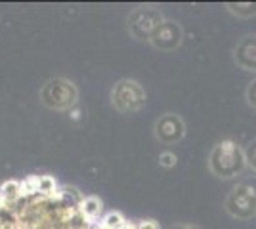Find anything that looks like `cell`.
Segmentation results:
<instances>
[{"label":"cell","instance_id":"cell-1","mask_svg":"<svg viewBox=\"0 0 256 229\" xmlns=\"http://www.w3.org/2000/svg\"><path fill=\"white\" fill-rule=\"evenodd\" d=\"M208 168L220 180H234L243 174V170L246 168L245 151L239 143L232 140L218 142L208 155Z\"/></svg>","mask_w":256,"mask_h":229},{"label":"cell","instance_id":"cell-2","mask_svg":"<svg viewBox=\"0 0 256 229\" xmlns=\"http://www.w3.org/2000/svg\"><path fill=\"white\" fill-rule=\"evenodd\" d=\"M226 212L235 220H250L256 216V176L241 180L230 191L224 203Z\"/></svg>","mask_w":256,"mask_h":229},{"label":"cell","instance_id":"cell-3","mask_svg":"<svg viewBox=\"0 0 256 229\" xmlns=\"http://www.w3.org/2000/svg\"><path fill=\"white\" fill-rule=\"evenodd\" d=\"M111 101L120 113H136L146 105V90L136 80L122 78L111 90Z\"/></svg>","mask_w":256,"mask_h":229},{"label":"cell","instance_id":"cell-4","mask_svg":"<svg viewBox=\"0 0 256 229\" xmlns=\"http://www.w3.org/2000/svg\"><path fill=\"white\" fill-rule=\"evenodd\" d=\"M164 21L162 13L155 8H138L128 17V33L136 40H150L153 31Z\"/></svg>","mask_w":256,"mask_h":229},{"label":"cell","instance_id":"cell-5","mask_svg":"<svg viewBox=\"0 0 256 229\" xmlns=\"http://www.w3.org/2000/svg\"><path fill=\"white\" fill-rule=\"evenodd\" d=\"M40 96L48 107L67 109L76 101V88L73 82H69L65 78H54L50 82H46Z\"/></svg>","mask_w":256,"mask_h":229},{"label":"cell","instance_id":"cell-6","mask_svg":"<svg viewBox=\"0 0 256 229\" xmlns=\"http://www.w3.org/2000/svg\"><path fill=\"white\" fill-rule=\"evenodd\" d=\"M153 132L162 145H176L186 136V122L176 113H164L157 119Z\"/></svg>","mask_w":256,"mask_h":229},{"label":"cell","instance_id":"cell-7","mask_svg":"<svg viewBox=\"0 0 256 229\" xmlns=\"http://www.w3.org/2000/svg\"><path fill=\"white\" fill-rule=\"evenodd\" d=\"M184 40V31L182 25L172 19H164L159 27L153 31L150 42L153 48H157L160 52H174L176 48L182 46Z\"/></svg>","mask_w":256,"mask_h":229},{"label":"cell","instance_id":"cell-8","mask_svg":"<svg viewBox=\"0 0 256 229\" xmlns=\"http://www.w3.org/2000/svg\"><path fill=\"white\" fill-rule=\"evenodd\" d=\"M234 61L237 67L256 73V34H245L234 48Z\"/></svg>","mask_w":256,"mask_h":229},{"label":"cell","instance_id":"cell-9","mask_svg":"<svg viewBox=\"0 0 256 229\" xmlns=\"http://www.w3.org/2000/svg\"><path fill=\"white\" fill-rule=\"evenodd\" d=\"M78 210H80L92 224H96L98 218H100V214H102V210H104V205H102V201L96 199V197H86L84 201L78 205Z\"/></svg>","mask_w":256,"mask_h":229},{"label":"cell","instance_id":"cell-10","mask_svg":"<svg viewBox=\"0 0 256 229\" xmlns=\"http://www.w3.org/2000/svg\"><path fill=\"white\" fill-rule=\"evenodd\" d=\"M226 8L232 11L237 17H252L256 15V2H228Z\"/></svg>","mask_w":256,"mask_h":229},{"label":"cell","instance_id":"cell-11","mask_svg":"<svg viewBox=\"0 0 256 229\" xmlns=\"http://www.w3.org/2000/svg\"><path fill=\"white\" fill-rule=\"evenodd\" d=\"M0 193L6 199L8 205H16V203L22 199V184L10 180V182H6L4 186L0 187Z\"/></svg>","mask_w":256,"mask_h":229},{"label":"cell","instance_id":"cell-12","mask_svg":"<svg viewBox=\"0 0 256 229\" xmlns=\"http://www.w3.org/2000/svg\"><path fill=\"white\" fill-rule=\"evenodd\" d=\"M124 224H126V220L122 218L118 212H111V214H107L106 218L102 220V226L106 229H122Z\"/></svg>","mask_w":256,"mask_h":229},{"label":"cell","instance_id":"cell-13","mask_svg":"<svg viewBox=\"0 0 256 229\" xmlns=\"http://www.w3.org/2000/svg\"><path fill=\"white\" fill-rule=\"evenodd\" d=\"M56 189H58V186H56V180H54L52 176H40V187H38V193L52 195Z\"/></svg>","mask_w":256,"mask_h":229},{"label":"cell","instance_id":"cell-14","mask_svg":"<svg viewBox=\"0 0 256 229\" xmlns=\"http://www.w3.org/2000/svg\"><path fill=\"white\" fill-rule=\"evenodd\" d=\"M245 157H246V166H250L252 172H256V140L250 142V145L245 149Z\"/></svg>","mask_w":256,"mask_h":229},{"label":"cell","instance_id":"cell-15","mask_svg":"<svg viewBox=\"0 0 256 229\" xmlns=\"http://www.w3.org/2000/svg\"><path fill=\"white\" fill-rule=\"evenodd\" d=\"M159 163H160V166H164V168H172V166L176 164V155H174V153H170V151L160 153Z\"/></svg>","mask_w":256,"mask_h":229},{"label":"cell","instance_id":"cell-16","mask_svg":"<svg viewBox=\"0 0 256 229\" xmlns=\"http://www.w3.org/2000/svg\"><path fill=\"white\" fill-rule=\"evenodd\" d=\"M246 103L256 109V78L246 86Z\"/></svg>","mask_w":256,"mask_h":229},{"label":"cell","instance_id":"cell-17","mask_svg":"<svg viewBox=\"0 0 256 229\" xmlns=\"http://www.w3.org/2000/svg\"><path fill=\"white\" fill-rule=\"evenodd\" d=\"M138 229H159V224L155 220H144L138 224Z\"/></svg>","mask_w":256,"mask_h":229},{"label":"cell","instance_id":"cell-18","mask_svg":"<svg viewBox=\"0 0 256 229\" xmlns=\"http://www.w3.org/2000/svg\"><path fill=\"white\" fill-rule=\"evenodd\" d=\"M168 229H203L199 228V226H195V224H178V226H172Z\"/></svg>","mask_w":256,"mask_h":229}]
</instances>
